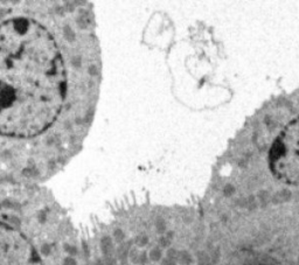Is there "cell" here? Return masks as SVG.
<instances>
[{"label": "cell", "instance_id": "obj_1", "mask_svg": "<svg viewBox=\"0 0 299 265\" xmlns=\"http://www.w3.org/2000/svg\"><path fill=\"white\" fill-rule=\"evenodd\" d=\"M66 69L50 32L29 18L0 25V136L32 138L59 117Z\"/></svg>", "mask_w": 299, "mask_h": 265}, {"label": "cell", "instance_id": "obj_3", "mask_svg": "<svg viewBox=\"0 0 299 265\" xmlns=\"http://www.w3.org/2000/svg\"><path fill=\"white\" fill-rule=\"evenodd\" d=\"M0 265H43V262L22 232L0 222Z\"/></svg>", "mask_w": 299, "mask_h": 265}, {"label": "cell", "instance_id": "obj_2", "mask_svg": "<svg viewBox=\"0 0 299 265\" xmlns=\"http://www.w3.org/2000/svg\"><path fill=\"white\" fill-rule=\"evenodd\" d=\"M273 174L289 185H299V118L279 136L270 152Z\"/></svg>", "mask_w": 299, "mask_h": 265}]
</instances>
